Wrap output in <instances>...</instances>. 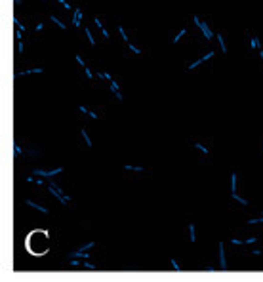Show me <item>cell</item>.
<instances>
[{"label": "cell", "mask_w": 263, "mask_h": 282, "mask_svg": "<svg viewBox=\"0 0 263 282\" xmlns=\"http://www.w3.org/2000/svg\"><path fill=\"white\" fill-rule=\"evenodd\" d=\"M194 23H196V25H198V27H200V31L204 32V36H206V40H212V38H214V32L210 31V27H208V23H206V21H200L198 17H196V15H194Z\"/></svg>", "instance_id": "1"}, {"label": "cell", "mask_w": 263, "mask_h": 282, "mask_svg": "<svg viewBox=\"0 0 263 282\" xmlns=\"http://www.w3.org/2000/svg\"><path fill=\"white\" fill-rule=\"evenodd\" d=\"M32 172H35V175H40V177H56L57 174H61L63 172V168L59 166V168H56V170H52V172H46V170H36V168H35V170H32Z\"/></svg>", "instance_id": "2"}, {"label": "cell", "mask_w": 263, "mask_h": 282, "mask_svg": "<svg viewBox=\"0 0 263 282\" xmlns=\"http://www.w3.org/2000/svg\"><path fill=\"white\" fill-rule=\"evenodd\" d=\"M25 204L27 206H31V208H35V210H38V212H42V213H50V210L46 208V206H42V204H38V202H35V200H25Z\"/></svg>", "instance_id": "3"}, {"label": "cell", "mask_w": 263, "mask_h": 282, "mask_svg": "<svg viewBox=\"0 0 263 282\" xmlns=\"http://www.w3.org/2000/svg\"><path fill=\"white\" fill-rule=\"evenodd\" d=\"M109 82H111V92L115 94V97H116L118 101H122L124 97H122V94H120V90H118V88H120V86H118V82L115 80V78H111V80H109Z\"/></svg>", "instance_id": "4"}, {"label": "cell", "mask_w": 263, "mask_h": 282, "mask_svg": "<svg viewBox=\"0 0 263 282\" xmlns=\"http://www.w3.org/2000/svg\"><path fill=\"white\" fill-rule=\"evenodd\" d=\"M219 265H221V271H227V261H225V248H223V242H219Z\"/></svg>", "instance_id": "5"}, {"label": "cell", "mask_w": 263, "mask_h": 282, "mask_svg": "<svg viewBox=\"0 0 263 282\" xmlns=\"http://www.w3.org/2000/svg\"><path fill=\"white\" fill-rule=\"evenodd\" d=\"M212 55H214V52H208V53L204 55V57H200L198 61H194V63H191V65H189V71H193V69H194V67H198V65H200L202 61H206V59H210V57H212Z\"/></svg>", "instance_id": "6"}, {"label": "cell", "mask_w": 263, "mask_h": 282, "mask_svg": "<svg viewBox=\"0 0 263 282\" xmlns=\"http://www.w3.org/2000/svg\"><path fill=\"white\" fill-rule=\"evenodd\" d=\"M80 19H82V10H80V8H74V19H73V25H74V27H80Z\"/></svg>", "instance_id": "7"}, {"label": "cell", "mask_w": 263, "mask_h": 282, "mask_svg": "<svg viewBox=\"0 0 263 282\" xmlns=\"http://www.w3.org/2000/svg\"><path fill=\"white\" fill-rule=\"evenodd\" d=\"M94 21H95V25H97V27H99V31L103 32V36H105V38H111V35H109V31H107V29L103 27V23H101V19H99V17H95Z\"/></svg>", "instance_id": "8"}, {"label": "cell", "mask_w": 263, "mask_h": 282, "mask_svg": "<svg viewBox=\"0 0 263 282\" xmlns=\"http://www.w3.org/2000/svg\"><path fill=\"white\" fill-rule=\"evenodd\" d=\"M193 147H194V149H198V151H200V153H202L204 156H208V154H210V151H208V149L204 147L202 143H198V141H194V143H193Z\"/></svg>", "instance_id": "9"}, {"label": "cell", "mask_w": 263, "mask_h": 282, "mask_svg": "<svg viewBox=\"0 0 263 282\" xmlns=\"http://www.w3.org/2000/svg\"><path fill=\"white\" fill-rule=\"evenodd\" d=\"M126 172H143V166H132V164H124Z\"/></svg>", "instance_id": "10"}, {"label": "cell", "mask_w": 263, "mask_h": 282, "mask_svg": "<svg viewBox=\"0 0 263 282\" xmlns=\"http://www.w3.org/2000/svg\"><path fill=\"white\" fill-rule=\"evenodd\" d=\"M50 19H52V23H56L59 29H67V25H65L63 21H59V17H56V15H50Z\"/></svg>", "instance_id": "11"}, {"label": "cell", "mask_w": 263, "mask_h": 282, "mask_svg": "<svg viewBox=\"0 0 263 282\" xmlns=\"http://www.w3.org/2000/svg\"><path fill=\"white\" fill-rule=\"evenodd\" d=\"M231 196H233V198H235V200L238 202V204H242V206H248V200H246V198H242V196H240V195H236V193H233Z\"/></svg>", "instance_id": "12"}, {"label": "cell", "mask_w": 263, "mask_h": 282, "mask_svg": "<svg viewBox=\"0 0 263 282\" xmlns=\"http://www.w3.org/2000/svg\"><path fill=\"white\" fill-rule=\"evenodd\" d=\"M217 42H219V48H221V52H223V53H227V46H225V42H223L221 32H217Z\"/></svg>", "instance_id": "13"}, {"label": "cell", "mask_w": 263, "mask_h": 282, "mask_svg": "<svg viewBox=\"0 0 263 282\" xmlns=\"http://www.w3.org/2000/svg\"><path fill=\"white\" fill-rule=\"evenodd\" d=\"M80 133H82V139L86 141V147H92V139H90V135H88V132L82 128V132H80Z\"/></svg>", "instance_id": "14"}, {"label": "cell", "mask_w": 263, "mask_h": 282, "mask_svg": "<svg viewBox=\"0 0 263 282\" xmlns=\"http://www.w3.org/2000/svg\"><path fill=\"white\" fill-rule=\"evenodd\" d=\"M32 73H44L42 67H38V69H29V71H21L19 76H25V74H32Z\"/></svg>", "instance_id": "15"}, {"label": "cell", "mask_w": 263, "mask_h": 282, "mask_svg": "<svg viewBox=\"0 0 263 282\" xmlns=\"http://www.w3.org/2000/svg\"><path fill=\"white\" fill-rule=\"evenodd\" d=\"M233 193H236V174L235 172L231 174V195Z\"/></svg>", "instance_id": "16"}, {"label": "cell", "mask_w": 263, "mask_h": 282, "mask_svg": "<svg viewBox=\"0 0 263 282\" xmlns=\"http://www.w3.org/2000/svg\"><path fill=\"white\" fill-rule=\"evenodd\" d=\"M84 32H86V36H88V40H90V44L92 46H95V40H94V36H92V31L88 29V27H84Z\"/></svg>", "instance_id": "17"}, {"label": "cell", "mask_w": 263, "mask_h": 282, "mask_svg": "<svg viewBox=\"0 0 263 282\" xmlns=\"http://www.w3.org/2000/svg\"><path fill=\"white\" fill-rule=\"evenodd\" d=\"M189 236H191V242H194V240H196V234H194V225H193V223H189Z\"/></svg>", "instance_id": "18"}, {"label": "cell", "mask_w": 263, "mask_h": 282, "mask_svg": "<svg viewBox=\"0 0 263 282\" xmlns=\"http://www.w3.org/2000/svg\"><path fill=\"white\" fill-rule=\"evenodd\" d=\"M82 267H86V269H92V271H95V269H97L94 263H90V261H88V259H82Z\"/></svg>", "instance_id": "19"}, {"label": "cell", "mask_w": 263, "mask_h": 282, "mask_svg": "<svg viewBox=\"0 0 263 282\" xmlns=\"http://www.w3.org/2000/svg\"><path fill=\"white\" fill-rule=\"evenodd\" d=\"M185 32H187V29H181V31L177 32V35H175V36H173V40H172V42H173V44H175V42H179V38H181V36L185 35Z\"/></svg>", "instance_id": "20"}, {"label": "cell", "mask_w": 263, "mask_h": 282, "mask_svg": "<svg viewBox=\"0 0 263 282\" xmlns=\"http://www.w3.org/2000/svg\"><path fill=\"white\" fill-rule=\"evenodd\" d=\"M126 44H128V48H130L132 52H134L136 55H139V53H141V50H139V48H136V46H134V44H132V42H126Z\"/></svg>", "instance_id": "21"}, {"label": "cell", "mask_w": 263, "mask_h": 282, "mask_svg": "<svg viewBox=\"0 0 263 282\" xmlns=\"http://www.w3.org/2000/svg\"><path fill=\"white\" fill-rule=\"evenodd\" d=\"M14 149H15V154H17V156H19V154H23V149L19 147V143H17V141L14 143Z\"/></svg>", "instance_id": "22"}, {"label": "cell", "mask_w": 263, "mask_h": 282, "mask_svg": "<svg viewBox=\"0 0 263 282\" xmlns=\"http://www.w3.org/2000/svg\"><path fill=\"white\" fill-rule=\"evenodd\" d=\"M94 246V242H86L84 246H80V250H84V252H88V250H90V248Z\"/></svg>", "instance_id": "23"}, {"label": "cell", "mask_w": 263, "mask_h": 282, "mask_svg": "<svg viewBox=\"0 0 263 282\" xmlns=\"http://www.w3.org/2000/svg\"><path fill=\"white\" fill-rule=\"evenodd\" d=\"M17 50H19L21 53H23V40H21V36L17 38Z\"/></svg>", "instance_id": "24"}, {"label": "cell", "mask_w": 263, "mask_h": 282, "mask_svg": "<svg viewBox=\"0 0 263 282\" xmlns=\"http://www.w3.org/2000/svg\"><path fill=\"white\" fill-rule=\"evenodd\" d=\"M59 2L63 4V8H65V10H73V8H71V4L67 2V0H59Z\"/></svg>", "instance_id": "25"}, {"label": "cell", "mask_w": 263, "mask_h": 282, "mask_svg": "<svg viewBox=\"0 0 263 282\" xmlns=\"http://www.w3.org/2000/svg\"><path fill=\"white\" fill-rule=\"evenodd\" d=\"M84 73H86V76H88V78H94V73L88 69V67H84Z\"/></svg>", "instance_id": "26"}, {"label": "cell", "mask_w": 263, "mask_h": 282, "mask_svg": "<svg viewBox=\"0 0 263 282\" xmlns=\"http://www.w3.org/2000/svg\"><path fill=\"white\" fill-rule=\"evenodd\" d=\"M14 23H15V25H17V29H21V31H23V29H25L23 25H21V23H19V19H17V17H14Z\"/></svg>", "instance_id": "27"}, {"label": "cell", "mask_w": 263, "mask_h": 282, "mask_svg": "<svg viewBox=\"0 0 263 282\" xmlns=\"http://www.w3.org/2000/svg\"><path fill=\"white\" fill-rule=\"evenodd\" d=\"M172 265H173V269H175V271H181V269H179V263L175 261V259H172Z\"/></svg>", "instance_id": "28"}, {"label": "cell", "mask_w": 263, "mask_h": 282, "mask_svg": "<svg viewBox=\"0 0 263 282\" xmlns=\"http://www.w3.org/2000/svg\"><path fill=\"white\" fill-rule=\"evenodd\" d=\"M74 57H76V61H78V63H80V65H82V67H86V63H84V59H82V57H80V55H74Z\"/></svg>", "instance_id": "29"}, {"label": "cell", "mask_w": 263, "mask_h": 282, "mask_svg": "<svg viewBox=\"0 0 263 282\" xmlns=\"http://www.w3.org/2000/svg\"><path fill=\"white\" fill-rule=\"evenodd\" d=\"M256 240H257V238H254V236H250V238H246V240H244V242H246V244H254V242H256Z\"/></svg>", "instance_id": "30"}, {"label": "cell", "mask_w": 263, "mask_h": 282, "mask_svg": "<svg viewBox=\"0 0 263 282\" xmlns=\"http://www.w3.org/2000/svg\"><path fill=\"white\" fill-rule=\"evenodd\" d=\"M78 109H80V112H82V115H88V109H86V107H84V105H80V107H78Z\"/></svg>", "instance_id": "31"}, {"label": "cell", "mask_w": 263, "mask_h": 282, "mask_svg": "<svg viewBox=\"0 0 263 282\" xmlns=\"http://www.w3.org/2000/svg\"><path fill=\"white\" fill-rule=\"evenodd\" d=\"M231 242H233V244H246V242H244V240H236V238H233V240H231Z\"/></svg>", "instance_id": "32"}, {"label": "cell", "mask_w": 263, "mask_h": 282, "mask_svg": "<svg viewBox=\"0 0 263 282\" xmlns=\"http://www.w3.org/2000/svg\"><path fill=\"white\" fill-rule=\"evenodd\" d=\"M88 115H90L92 118H97V112H94V111H88Z\"/></svg>", "instance_id": "33"}, {"label": "cell", "mask_w": 263, "mask_h": 282, "mask_svg": "<svg viewBox=\"0 0 263 282\" xmlns=\"http://www.w3.org/2000/svg\"><path fill=\"white\" fill-rule=\"evenodd\" d=\"M204 271H206V273H214L215 269H214V267H204Z\"/></svg>", "instance_id": "34"}, {"label": "cell", "mask_w": 263, "mask_h": 282, "mask_svg": "<svg viewBox=\"0 0 263 282\" xmlns=\"http://www.w3.org/2000/svg\"><path fill=\"white\" fill-rule=\"evenodd\" d=\"M261 216H263V210H261Z\"/></svg>", "instance_id": "35"}]
</instances>
